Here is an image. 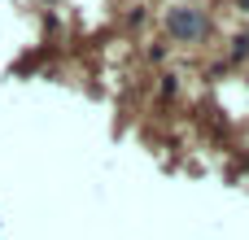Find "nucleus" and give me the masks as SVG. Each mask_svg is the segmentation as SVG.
<instances>
[{"label": "nucleus", "mask_w": 249, "mask_h": 240, "mask_svg": "<svg viewBox=\"0 0 249 240\" xmlns=\"http://www.w3.org/2000/svg\"><path fill=\"white\" fill-rule=\"evenodd\" d=\"M171 35H175V39H201V35H206V13L193 9V4L171 9Z\"/></svg>", "instance_id": "obj_1"}, {"label": "nucleus", "mask_w": 249, "mask_h": 240, "mask_svg": "<svg viewBox=\"0 0 249 240\" xmlns=\"http://www.w3.org/2000/svg\"><path fill=\"white\" fill-rule=\"evenodd\" d=\"M241 9H245V13H249V0H241Z\"/></svg>", "instance_id": "obj_2"}]
</instances>
